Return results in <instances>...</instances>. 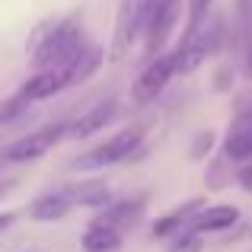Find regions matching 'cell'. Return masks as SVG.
<instances>
[{
	"label": "cell",
	"mask_w": 252,
	"mask_h": 252,
	"mask_svg": "<svg viewBox=\"0 0 252 252\" xmlns=\"http://www.w3.org/2000/svg\"><path fill=\"white\" fill-rule=\"evenodd\" d=\"M86 48H90V42H86L80 19L64 16L38 32L35 45H32V64L38 70H67Z\"/></svg>",
	"instance_id": "obj_1"
},
{
	"label": "cell",
	"mask_w": 252,
	"mask_h": 252,
	"mask_svg": "<svg viewBox=\"0 0 252 252\" xmlns=\"http://www.w3.org/2000/svg\"><path fill=\"white\" fill-rule=\"evenodd\" d=\"M144 134H147L144 125H128V128L115 131L109 141H102L99 147H93L83 160H77V166L80 169H102V166H115V163L131 160V157H137V150H141Z\"/></svg>",
	"instance_id": "obj_2"
},
{
	"label": "cell",
	"mask_w": 252,
	"mask_h": 252,
	"mask_svg": "<svg viewBox=\"0 0 252 252\" xmlns=\"http://www.w3.org/2000/svg\"><path fill=\"white\" fill-rule=\"evenodd\" d=\"M182 13V0H154L147 3V19H144V55L147 61L166 55V42L172 38V29Z\"/></svg>",
	"instance_id": "obj_3"
},
{
	"label": "cell",
	"mask_w": 252,
	"mask_h": 252,
	"mask_svg": "<svg viewBox=\"0 0 252 252\" xmlns=\"http://www.w3.org/2000/svg\"><path fill=\"white\" fill-rule=\"evenodd\" d=\"M176 74H179V48L154 58V61H147V67L131 83V102L134 105L157 102V99L163 96V90L169 86V80H176Z\"/></svg>",
	"instance_id": "obj_4"
},
{
	"label": "cell",
	"mask_w": 252,
	"mask_h": 252,
	"mask_svg": "<svg viewBox=\"0 0 252 252\" xmlns=\"http://www.w3.org/2000/svg\"><path fill=\"white\" fill-rule=\"evenodd\" d=\"M67 137V125H51V128H38L29 131V134L16 137L3 147V163H32V160H42L58 141Z\"/></svg>",
	"instance_id": "obj_5"
},
{
	"label": "cell",
	"mask_w": 252,
	"mask_h": 252,
	"mask_svg": "<svg viewBox=\"0 0 252 252\" xmlns=\"http://www.w3.org/2000/svg\"><path fill=\"white\" fill-rule=\"evenodd\" d=\"M223 48V19H211L195 38L179 45V74H191L195 67H201L208 58H214Z\"/></svg>",
	"instance_id": "obj_6"
},
{
	"label": "cell",
	"mask_w": 252,
	"mask_h": 252,
	"mask_svg": "<svg viewBox=\"0 0 252 252\" xmlns=\"http://www.w3.org/2000/svg\"><path fill=\"white\" fill-rule=\"evenodd\" d=\"M144 19H147V0H122L115 13V35H112V61H122L137 32H144Z\"/></svg>",
	"instance_id": "obj_7"
},
{
	"label": "cell",
	"mask_w": 252,
	"mask_h": 252,
	"mask_svg": "<svg viewBox=\"0 0 252 252\" xmlns=\"http://www.w3.org/2000/svg\"><path fill=\"white\" fill-rule=\"evenodd\" d=\"M223 157L236 166L243 163H252V102H240L236 115L230 118L227 137H223Z\"/></svg>",
	"instance_id": "obj_8"
},
{
	"label": "cell",
	"mask_w": 252,
	"mask_h": 252,
	"mask_svg": "<svg viewBox=\"0 0 252 252\" xmlns=\"http://www.w3.org/2000/svg\"><path fill=\"white\" fill-rule=\"evenodd\" d=\"M144 195H125V198H112L105 208L96 211V217L93 220L99 223H109V227L122 230V233H128V230H134L137 223H141L144 217Z\"/></svg>",
	"instance_id": "obj_9"
},
{
	"label": "cell",
	"mask_w": 252,
	"mask_h": 252,
	"mask_svg": "<svg viewBox=\"0 0 252 252\" xmlns=\"http://www.w3.org/2000/svg\"><path fill=\"white\" fill-rule=\"evenodd\" d=\"M233 51L240 74L252 80V0H236L233 10Z\"/></svg>",
	"instance_id": "obj_10"
},
{
	"label": "cell",
	"mask_w": 252,
	"mask_h": 252,
	"mask_svg": "<svg viewBox=\"0 0 252 252\" xmlns=\"http://www.w3.org/2000/svg\"><path fill=\"white\" fill-rule=\"evenodd\" d=\"M115 115H118L115 99H105V102H99V105H90V109L80 112V115L67 125V137L70 141H83V137L99 134V131H105L112 122H115Z\"/></svg>",
	"instance_id": "obj_11"
},
{
	"label": "cell",
	"mask_w": 252,
	"mask_h": 252,
	"mask_svg": "<svg viewBox=\"0 0 252 252\" xmlns=\"http://www.w3.org/2000/svg\"><path fill=\"white\" fill-rule=\"evenodd\" d=\"M204 208H208L204 198H189V201H182L179 208H172L169 214L157 217L154 227H150V236H154V240H169V236L185 233L189 223H191V217H195L198 211H204Z\"/></svg>",
	"instance_id": "obj_12"
},
{
	"label": "cell",
	"mask_w": 252,
	"mask_h": 252,
	"mask_svg": "<svg viewBox=\"0 0 252 252\" xmlns=\"http://www.w3.org/2000/svg\"><path fill=\"white\" fill-rule=\"evenodd\" d=\"M70 208H74V201L67 198V191H42L38 198H32L29 201V217L32 220H38V223H55V220H61V217H67L70 214Z\"/></svg>",
	"instance_id": "obj_13"
},
{
	"label": "cell",
	"mask_w": 252,
	"mask_h": 252,
	"mask_svg": "<svg viewBox=\"0 0 252 252\" xmlns=\"http://www.w3.org/2000/svg\"><path fill=\"white\" fill-rule=\"evenodd\" d=\"M236 220H240V211L233 204H208L191 217L189 230L191 233H217V230H230Z\"/></svg>",
	"instance_id": "obj_14"
},
{
	"label": "cell",
	"mask_w": 252,
	"mask_h": 252,
	"mask_svg": "<svg viewBox=\"0 0 252 252\" xmlns=\"http://www.w3.org/2000/svg\"><path fill=\"white\" fill-rule=\"evenodd\" d=\"M67 86V77L64 70H38L35 77H29L23 86H19V96H26L29 102H45V99L58 96V93Z\"/></svg>",
	"instance_id": "obj_15"
},
{
	"label": "cell",
	"mask_w": 252,
	"mask_h": 252,
	"mask_svg": "<svg viewBox=\"0 0 252 252\" xmlns=\"http://www.w3.org/2000/svg\"><path fill=\"white\" fill-rule=\"evenodd\" d=\"M64 191L74 204H83V208H105L112 201L109 182H102V179H80V182L64 185Z\"/></svg>",
	"instance_id": "obj_16"
},
{
	"label": "cell",
	"mask_w": 252,
	"mask_h": 252,
	"mask_svg": "<svg viewBox=\"0 0 252 252\" xmlns=\"http://www.w3.org/2000/svg\"><path fill=\"white\" fill-rule=\"evenodd\" d=\"M122 236H125L122 230L109 227V223L90 220V227L80 236V246H83V252H118L122 249Z\"/></svg>",
	"instance_id": "obj_17"
},
{
	"label": "cell",
	"mask_w": 252,
	"mask_h": 252,
	"mask_svg": "<svg viewBox=\"0 0 252 252\" xmlns=\"http://www.w3.org/2000/svg\"><path fill=\"white\" fill-rule=\"evenodd\" d=\"M99 64H102V48H86L80 58H77L74 64H70L67 70H64V77H67V86H74V83H83V80H90L93 74L99 70Z\"/></svg>",
	"instance_id": "obj_18"
},
{
	"label": "cell",
	"mask_w": 252,
	"mask_h": 252,
	"mask_svg": "<svg viewBox=\"0 0 252 252\" xmlns=\"http://www.w3.org/2000/svg\"><path fill=\"white\" fill-rule=\"evenodd\" d=\"M185 3H189V29H185L182 42H189V38H195L198 32L204 29V16H208V10H211L214 0H185Z\"/></svg>",
	"instance_id": "obj_19"
},
{
	"label": "cell",
	"mask_w": 252,
	"mask_h": 252,
	"mask_svg": "<svg viewBox=\"0 0 252 252\" xmlns=\"http://www.w3.org/2000/svg\"><path fill=\"white\" fill-rule=\"evenodd\" d=\"M201 246H204L201 233H191V230H185V233L172 236V243L166 246V252H201Z\"/></svg>",
	"instance_id": "obj_20"
},
{
	"label": "cell",
	"mask_w": 252,
	"mask_h": 252,
	"mask_svg": "<svg viewBox=\"0 0 252 252\" xmlns=\"http://www.w3.org/2000/svg\"><path fill=\"white\" fill-rule=\"evenodd\" d=\"M211 147H214V134H211V131H201V134L191 141L189 157H191V160H204V157L211 154Z\"/></svg>",
	"instance_id": "obj_21"
},
{
	"label": "cell",
	"mask_w": 252,
	"mask_h": 252,
	"mask_svg": "<svg viewBox=\"0 0 252 252\" xmlns=\"http://www.w3.org/2000/svg\"><path fill=\"white\" fill-rule=\"evenodd\" d=\"M233 179L240 182L243 191H249V195H252V163H243V166H236V169H233Z\"/></svg>",
	"instance_id": "obj_22"
},
{
	"label": "cell",
	"mask_w": 252,
	"mask_h": 252,
	"mask_svg": "<svg viewBox=\"0 0 252 252\" xmlns=\"http://www.w3.org/2000/svg\"><path fill=\"white\" fill-rule=\"evenodd\" d=\"M227 77H233V70H227V67H223V70H217V90H227V86L230 83H233V80H227Z\"/></svg>",
	"instance_id": "obj_23"
},
{
	"label": "cell",
	"mask_w": 252,
	"mask_h": 252,
	"mask_svg": "<svg viewBox=\"0 0 252 252\" xmlns=\"http://www.w3.org/2000/svg\"><path fill=\"white\" fill-rule=\"evenodd\" d=\"M10 223H13V214H10V211H6V214L0 217V233H3V230H10Z\"/></svg>",
	"instance_id": "obj_24"
},
{
	"label": "cell",
	"mask_w": 252,
	"mask_h": 252,
	"mask_svg": "<svg viewBox=\"0 0 252 252\" xmlns=\"http://www.w3.org/2000/svg\"><path fill=\"white\" fill-rule=\"evenodd\" d=\"M147 3H154V0H147Z\"/></svg>",
	"instance_id": "obj_25"
}]
</instances>
